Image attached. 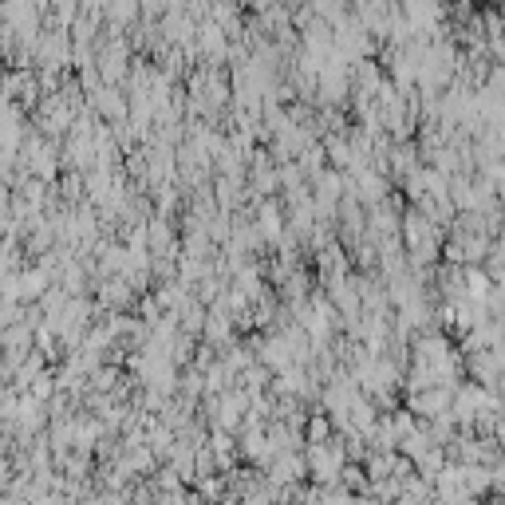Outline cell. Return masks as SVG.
<instances>
[{
    "instance_id": "6da1fadb",
    "label": "cell",
    "mask_w": 505,
    "mask_h": 505,
    "mask_svg": "<svg viewBox=\"0 0 505 505\" xmlns=\"http://www.w3.org/2000/svg\"><path fill=\"white\" fill-rule=\"evenodd\" d=\"M411 411L427 415V419H438V415L450 411V391H442V387H422V391L411 395Z\"/></svg>"
},
{
    "instance_id": "7a4b0ae2",
    "label": "cell",
    "mask_w": 505,
    "mask_h": 505,
    "mask_svg": "<svg viewBox=\"0 0 505 505\" xmlns=\"http://www.w3.org/2000/svg\"><path fill=\"white\" fill-rule=\"evenodd\" d=\"M304 438H308L312 446L328 442V438H332V422H328L324 415H312V419H308V427H304Z\"/></svg>"
}]
</instances>
